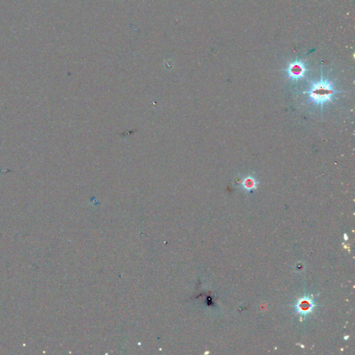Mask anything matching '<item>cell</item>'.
Listing matches in <instances>:
<instances>
[{"mask_svg": "<svg viewBox=\"0 0 355 355\" xmlns=\"http://www.w3.org/2000/svg\"><path fill=\"white\" fill-rule=\"evenodd\" d=\"M339 92H340L335 90L332 82L323 79L322 76L319 81L313 83L309 90L304 92V93L309 95L311 102L323 108L326 103L332 102L334 96Z\"/></svg>", "mask_w": 355, "mask_h": 355, "instance_id": "6da1fadb", "label": "cell"}, {"mask_svg": "<svg viewBox=\"0 0 355 355\" xmlns=\"http://www.w3.org/2000/svg\"><path fill=\"white\" fill-rule=\"evenodd\" d=\"M307 70V67L303 62L296 60L289 64L286 72L289 79L297 81L304 77Z\"/></svg>", "mask_w": 355, "mask_h": 355, "instance_id": "7a4b0ae2", "label": "cell"}, {"mask_svg": "<svg viewBox=\"0 0 355 355\" xmlns=\"http://www.w3.org/2000/svg\"><path fill=\"white\" fill-rule=\"evenodd\" d=\"M316 304L314 300L309 296H304L297 301L295 308L296 312L302 316H307L311 314L315 308L316 307Z\"/></svg>", "mask_w": 355, "mask_h": 355, "instance_id": "3957f363", "label": "cell"}, {"mask_svg": "<svg viewBox=\"0 0 355 355\" xmlns=\"http://www.w3.org/2000/svg\"><path fill=\"white\" fill-rule=\"evenodd\" d=\"M257 184H258V182L255 180V178L250 177V176L245 177L243 179L242 182H241V186H242L243 189L247 191L255 190L257 187Z\"/></svg>", "mask_w": 355, "mask_h": 355, "instance_id": "277c9868", "label": "cell"}]
</instances>
